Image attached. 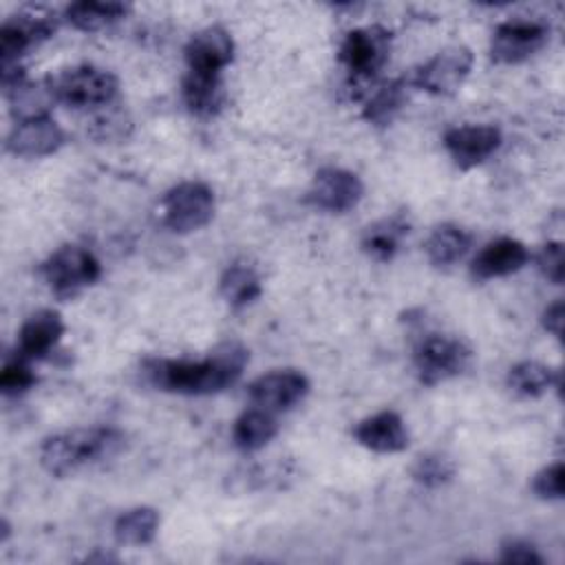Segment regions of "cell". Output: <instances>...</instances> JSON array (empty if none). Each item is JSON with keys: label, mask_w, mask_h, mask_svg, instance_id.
<instances>
[{"label": "cell", "mask_w": 565, "mask_h": 565, "mask_svg": "<svg viewBox=\"0 0 565 565\" xmlns=\"http://www.w3.org/2000/svg\"><path fill=\"white\" fill-rule=\"evenodd\" d=\"M536 267L539 271L554 285H561L563 282V271H565V265H563V245L558 241H550L541 247L539 256H536Z\"/></svg>", "instance_id": "cell-32"}, {"label": "cell", "mask_w": 565, "mask_h": 565, "mask_svg": "<svg viewBox=\"0 0 565 565\" xmlns=\"http://www.w3.org/2000/svg\"><path fill=\"white\" fill-rule=\"evenodd\" d=\"M44 282L57 298H73L102 276L95 254L82 245H62L40 267Z\"/></svg>", "instance_id": "cell-4"}, {"label": "cell", "mask_w": 565, "mask_h": 565, "mask_svg": "<svg viewBox=\"0 0 565 565\" xmlns=\"http://www.w3.org/2000/svg\"><path fill=\"white\" fill-rule=\"evenodd\" d=\"M362 196H364V185L360 177L351 170L335 168V166L318 170L307 192V199L313 207L331 214H342L353 210L362 201Z\"/></svg>", "instance_id": "cell-10"}, {"label": "cell", "mask_w": 565, "mask_h": 565, "mask_svg": "<svg viewBox=\"0 0 565 565\" xmlns=\"http://www.w3.org/2000/svg\"><path fill=\"white\" fill-rule=\"evenodd\" d=\"M470 245L472 236L463 227L455 223H441L430 232V236L424 243V249L430 265L450 267L470 252Z\"/></svg>", "instance_id": "cell-21"}, {"label": "cell", "mask_w": 565, "mask_h": 565, "mask_svg": "<svg viewBox=\"0 0 565 565\" xmlns=\"http://www.w3.org/2000/svg\"><path fill=\"white\" fill-rule=\"evenodd\" d=\"M249 399L254 406H260L271 413L289 411L300 404L309 393V380L296 369H276L265 375H258L249 388Z\"/></svg>", "instance_id": "cell-11"}, {"label": "cell", "mask_w": 565, "mask_h": 565, "mask_svg": "<svg viewBox=\"0 0 565 565\" xmlns=\"http://www.w3.org/2000/svg\"><path fill=\"white\" fill-rule=\"evenodd\" d=\"M406 102V84L402 79H391L377 86L364 106V119L375 126H386L399 113Z\"/></svg>", "instance_id": "cell-28"}, {"label": "cell", "mask_w": 565, "mask_h": 565, "mask_svg": "<svg viewBox=\"0 0 565 565\" xmlns=\"http://www.w3.org/2000/svg\"><path fill=\"white\" fill-rule=\"evenodd\" d=\"M66 141L64 128L46 117H35L26 121H15L7 135V150L22 159H40L57 152Z\"/></svg>", "instance_id": "cell-14"}, {"label": "cell", "mask_w": 565, "mask_h": 565, "mask_svg": "<svg viewBox=\"0 0 565 565\" xmlns=\"http://www.w3.org/2000/svg\"><path fill=\"white\" fill-rule=\"evenodd\" d=\"M406 234H408L406 216L393 214V216H386V218L369 225L362 234L360 245L369 258H373L377 263H388L399 252V245Z\"/></svg>", "instance_id": "cell-20"}, {"label": "cell", "mask_w": 565, "mask_h": 565, "mask_svg": "<svg viewBox=\"0 0 565 565\" xmlns=\"http://www.w3.org/2000/svg\"><path fill=\"white\" fill-rule=\"evenodd\" d=\"M64 335V320L53 309L33 311L20 327L18 355L26 360L46 358Z\"/></svg>", "instance_id": "cell-17"}, {"label": "cell", "mask_w": 565, "mask_h": 565, "mask_svg": "<svg viewBox=\"0 0 565 565\" xmlns=\"http://www.w3.org/2000/svg\"><path fill=\"white\" fill-rule=\"evenodd\" d=\"M391 33L382 26H362L344 35L338 57L347 73L358 82L373 79L388 60Z\"/></svg>", "instance_id": "cell-7"}, {"label": "cell", "mask_w": 565, "mask_h": 565, "mask_svg": "<svg viewBox=\"0 0 565 565\" xmlns=\"http://www.w3.org/2000/svg\"><path fill=\"white\" fill-rule=\"evenodd\" d=\"M55 99L68 108L108 106L117 95V77L99 66H73L53 77Z\"/></svg>", "instance_id": "cell-6"}, {"label": "cell", "mask_w": 565, "mask_h": 565, "mask_svg": "<svg viewBox=\"0 0 565 565\" xmlns=\"http://www.w3.org/2000/svg\"><path fill=\"white\" fill-rule=\"evenodd\" d=\"M527 260H530V252L521 241L501 236L479 249V254L472 258L470 271L479 280H490V278L510 276L523 269Z\"/></svg>", "instance_id": "cell-16"}, {"label": "cell", "mask_w": 565, "mask_h": 565, "mask_svg": "<svg viewBox=\"0 0 565 565\" xmlns=\"http://www.w3.org/2000/svg\"><path fill=\"white\" fill-rule=\"evenodd\" d=\"M31 360L22 358V355H15L13 360H9L4 366H2V373H0V388L4 395H22L26 393L35 382V373L33 369L29 366Z\"/></svg>", "instance_id": "cell-30"}, {"label": "cell", "mask_w": 565, "mask_h": 565, "mask_svg": "<svg viewBox=\"0 0 565 565\" xmlns=\"http://www.w3.org/2000/svg\"><path fill=\"white\" fill-rule=\"evenodd\" d=\"M472 362V349L468 342L455 335H441L433 333L424 338L415 353L413 364L419 375V380L428 386H435L439 382H446L450 377L461 375Z\"/></svg>", "instance_id": "cell-5"}, {"label": "cell", "mask_w": 565, "mask_h": 565, "mask_svg": "<svg viewBox=\"0 0 565 565\" xmlns=\"http://www.w3.org/2000/svg\"><path fill=\"white\" fill-rule=\"evenodd\" d=\"M128 7L121 2H97V0H84L73 2L66 7V20L86 33H95L102 29H108L110 24L119 22L126 15Z\"/></svg>", "instance_id": "cell-27"}, {"label": "cell", "mask_w": 565, "mask_h": 565, "mask_svg": "<svg viewBox=\"0 0 565 565\" xmlns=\"http://www.w3.org/2000/svg\"><path fill=\"white\" fill-rule=\"evenodd\" d=\"M185 64L192 73L221 75L234 57V40L221 26H207L190 38L185 44Z\"/></svg>", "instance_id": "cell-15"}, {"label": "cell", "mask_w": 565, "mask_h": 565, "mask_svg": "<svg viewBox=\"0 0 565 565\" xmlns=\"http://www.w3.org/2000/svg\"><path fill=\"white\" fill-rule=\"evenodd\" d=\"M218 289H221V296L225 298V302L230 307L243 309V307L252 305L260 296L263 285H260L258 271L252 265H247V263H232L221 274Z\"/></svg>", "instance_id": "cell-25"}, {"label": "cell", "mask_w": 565, "mask_h": 565, "mask_svg": "<svg viewBox=\"0 0 565 565\" xmlns=\"http://www.w3.org/2000/svg\"><path fill=\"white\" fill-rule=\"evenodd\" d=\"M472 68V53L466 46H446L424 62L413 77V84L430 95H452L466 82Z\"/></svg>", "instance_id": "cell-9"}, {"label": "cell", "mask_w": 565, "mask_h": 565, "mask_svg": "<svg viewBox=\"0 0 565 565\" xmlns=\"http://www.w3.org/2000/svg\"><path fill=\"white\" fill-rule=\"evenodd\" d=\"M541 324L547 333H552L554 338H561V333H563V300H554L552 305H547L543 309Z\"/></svg>", "instance_id": "cell-34"}, {"label": "cell", "mask_w": 565, "mask_h": 565, "mask_svg": "<svg viewBox=\"0 0 565 565\" xmlns=\"http://www.w3.org/2000/svg\"><path fill=\"white\" fill-rule=\"evenodd\" d=\"M124 437L108 426L73 428L46 437L40 446V463L53 477H66L79 468L102 461L119 450Z\"/></svg>", "instance_id": "cell-2"}, {"label": "cell", "mask_w": 565, "mask_h": 565, "mask_svg": "<svg viewBox=\"0 0 565 565\" xmlns=\"http://www.w3.org/2000/svg\"><path fill=\"white\" fill-rule=\"evenodd\" d=\"M181 95H183L188 110L194 115H201V117L216 115L225 102L221 75H203V73H192V71H188V75L183 77Z\"/></svg>", "instance_id": "cell-22"}, {"label": "cell", "mask_w": 565, "mask_h": 565, "mask_svg": "<svg viewBox=\"0 0 565 565\" xmlns=\"http://www.w3.org/2000/svg\"><path fill=\"white\" fill-rule=\"evenodd\" d=\"M276 433H278L276 415L260 406H252L236 417L232 428V439L236 448L249 452L269 444L276 437Z\"/></svg>", "instance_id": "cell-23"}, {"label": "cell", "mask_w": 565, "mask_h": 565, "mask_svg": "<svg viewBox=\"0 0 565 565\" xmlns=\"http://www.w3.org/2000/svg\"><path fill=\"white\" fill-rule=\"evenodd\" d=\"M353 435L360 446L380 455L402 452L408 446V430L395 411H380L364 417L358 422Z\"/></svg>", "instance_id": "cell-18"}, {"label": "cell", "mask_w": 565, "mask_h": 565, "mask_svg": "<svg viewBox=\"0 0 565 565\" xmlns=\"http://www.w3.org/2000/svg\"><path fill=\"white\" fill-rule=\"evenodd\" d=\"M55 33V20L40 13H18L0 29V57L4 66H20V57Z\"/></svg>", "instance_id": "cell-12"}, {"label": "cell", "mask_w": 565, "mask_h": 565, "mask_svg": "<svg viewBox=\"0 0 565 565\" xmlns=\"http://www.w3.org/2000/svg\"><path fill=\"white\" fill-rule=\"evenodd\" d=\"M499 561L503 563H516V565H536L543 563L541 554L536 552V547L527 541L521 539H510L505 543H501V556Z\"/></svg>", "instance_id": "cell-33"}, {"label": "cell", "mask_w": 565, "mask_h": 565, "mask_svg": "<svg viewBox=\"0 0 565 565\" xmlns=\"http://www.w3.org/2000/svg\"><path fill=\"white\" fill-rule=\"evenodd\" d=\"M444 146L461 170H470L490 159L501 146L499 128L490 124L455 126L444 135Z\"/></svg>", "instance_id": "cell-13"}, {"label": "cell", "mask_w": 565, "mask_h": 565, "mask_svg": "<svg viewBox=\"0 0 565 565\" xmlns=\"http://www.w3.org/2000/svg\"><path fill=\"white\" fill-rule=\"evenodd\" d=\"M505 382L508 388L521 397H541L552 386H558V373L547 364L523 360L510 366Z\"/></svg>", "instance_id": "cell-26"}, {"label": "cell", "mask_w": 565, "mask_h": 565, "mask_svg": "<svg viewBox=\"0 0 565 565\" xmlns=\"http://www.w3.org/2000/svg\"><path fill=\"white\" fill-rule=\"evenodd\" d=\"M550 38V29L530 18H512L501 22L490 42V55L499 64H521L539 53Z\"/></svg>", "instance_id": "cell-8"}, {"label": "cell", "mask_w": 565, "mask_h": 565, "mask_svg": "<svg viewBox=\"0 0 565 565\" xmlns=\"http://www.w3.org/2000/svg\"><path fill=\"white\" fill-rule=\"evenodd\" d=\"M411 475L424 488H439L452 479L455 463L446 455L428 452V455H422L415 459Z\"/></svg>", "instance_id": "cell-29"}, {"label": "cell", "mask_w": 565, "mask_h": 565, "mask_svg": "<svg viewBox=\"0 0 565 565\" xmlns=\"http://www.w3.org/2000/svg\"><path fill=\"white\" fill-rule=\"evenodd\" d=\"M247 360L249 353L245 347L238 342H225L203 360H148L143 364V375L161 391L212 395L232 386L241 377Z\"/></svg>", "instance_id": "cell-1"}, {"label": "cell", "mask_w": 565, "mask_h": 565, "mask_svg": "<svg viewBox=\"0 0 565 565\" xmlns=\"http://www.w3.org/2000/svg\"><path fill=\"white\" fill-rule=\"evenodd\" d=\"M161 223L174 234L205 227L214 216V192L203 181H181L161 199Z\"/></svg>", "instance_id": "cell-3"}, {"label": "cell", "mask_w": 565, "mask_h": 565, "mask_svg": "<svg viewBox=\"0 0 565 565\" xmlns=\"http://www.w3.org/2000/svg\"><path fill=\"white\" fill-rule=\"evenodd\" d=\"M563 479H565V468L561 461L550 463L541 468L534 479H532V490L539 499L543 501H556L563 499Z\"/></svg>", "instance_id": "cell-31"}, {"label": "cell", "mask_w": 565, "mask_h": 565, "mask_svg": "<svg viewBox=\"0 0 565 565\" xmlns=\"http://www.w3.org/2000/svg\"><path fill=\"white\" fill-rule=\"evenodd\" d=\"M4 93L9 99V110L15 117V121L46 117L53 102H57L53 93V79L31 82L24 77L15 86L7 88Z\"/></svg>", "instance_id": "cell-19"}, {"label": "cell", "mask_w": 565, "mask_h": 565, "mask_svg": "<svg viewBox=\"0 0 565 565\" xmlns=\"http://www.w3.org/2000/svg\"><path fill=\"white\" fill-rule=\"evenodd\" d=\"M159 523H161V519L154 508L137 505V508L121 512L115 519L113 534H115L117 543H121V545L141 547V545H148L154 541V536L159 532Z\"/></svg>", "instance_id": "cell-24"}]
</instances>
